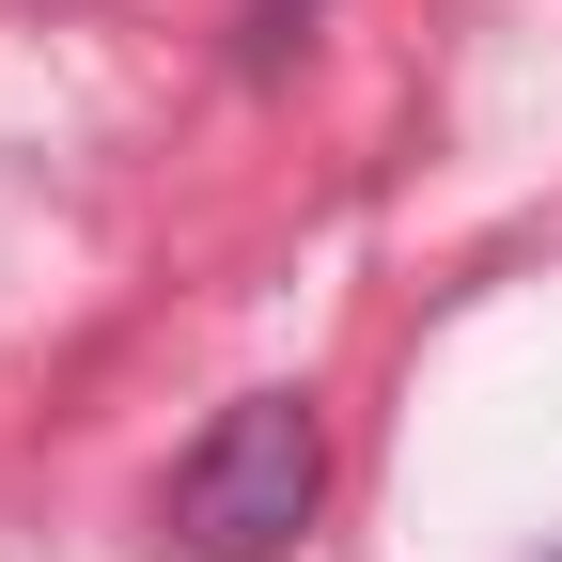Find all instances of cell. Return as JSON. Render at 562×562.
<instances>
[{
  "instance_id": "obj_1",
  "label": "cell",
  "mask_w": 562,
  "mask_h": 562,
  "mask_svg": "<svg viewBox=\"0 0 562 562\" xmlns=\"http://www.w3.org/2000/svg\"><path fill=\"white\" fill-rule=\"evenodd\" d=\"M313 501H328V422L297 391H250V406H220L188 438L157 531H172V562H281L313 531Z\"/></svg>"
},
{
  "instance_id": "obj_3",
  "label": "cell",
  "mask_w": 562,
  "mask_h": 562,
  "mask_svg": "<svg viewBox=\"0 0 562 562\" xmlns=\"http://www.w3.org/2000/svg\"><path fill=\"white\" fill-rule=\"evenodd\" d=\"M547 562H562V547H547Z\"/></svg>"
},
{
  "instance_id": "obj_2",
  "label": "cell",
  "mask_w": 562,
  "mask_h": 562,
  "mask_svg": "<svg viewBox=\"0 0 562 562\" xmlns=\"http://www.w3.org/2000/svg\"><path fill=\"white\" fill-rule=\"evenodd\" d=\"M297 32H313V0H250V63H297Z\"/></svg>"
}]
</instances>
